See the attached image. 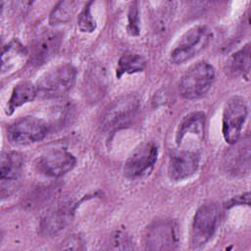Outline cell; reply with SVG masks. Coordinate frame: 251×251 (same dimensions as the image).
I'll list each match as a JSON object with an SVG mask.
<instances>
[{"instance_id": "cell-1", "label": "cell", "mask_w": 251, "mask_h": 251, "mask_svg": "<svg viewBox=\"0 0 251 251\" xmlns=\"http://www.w3.org/2000/svg\"><path fill=\"white\" fill-rule=\"evenodd\" d=\"M215 69L206 61H201L190 67L181 76L178 89L180 95L188 100L205 96L215 80Z\"/></svg>"}, {"instance_id": "cell-9", "label": "cell", "mask_w": 251, "mask_h": 251, "mask_svg": "<svg viewBox=\"0 0 251 251\" xmlns=\"http://www.w3.org/2000/svg\"><path fill=\"white\" fill-rule=\"evenodd\" d=\"M158 157V146L150 141L141 144L125 163V176L130 179L143 177L150 174Z\"/></svg>"}, {"instance_id": "cell-11", "label": "cell", "mask_w": 251, "mask_h": 251, "mask_svg": "<svg viewBox=\"0 0 251 251\" xmlns=\"http://www.w3.org/2000/svg\"><path fill=\"white\" fill-rule=\"evenodd\" d=\"M62 34L58 30H45L32 42L29 59L33 66L39 67L50 61L60 49Z\"/></svg>"}, {"instance_id": "cell-25", "label": "cell", "mask_w": 251, "mask_h": 251, "mask_svg": "<svg viewBox=\"0 0 251 251\" xmlns=\"http://www.w3.org/2000/svg\"><path fill=\"white\" fill-rule=\"evenodd\" d=\"M83 242H82L81 238L79 236L74 234L65 240L62 248H64V249H80L81 248L80 245Z\"/></svg>"}, {"instance_id": "cell-6", "label": "cell", "mask_w": 251, "mask_h": 251, "mask_svg": "<svg viewBox=\"0 0 251 251\" xmlns=\"http://www.w3.org/2000/svg\"><path fill=\"white\" fill-rule=\"evenodd\" d=\"M145 248L148 250H173L179 242L176 223L169 219H159L149 224L143 235Z\"/></svg>"}, {"instance_id": "cell-15", "label": "cell", "mask_w": 251, "mask_h": 251, "mask_svg": "<svg viewBox=\"0 0 251 251\" xmlns=\"http://www.w3.org/2000/svg\"><path fill=\"white\" fill-rule=\"evenodd\" d=\"M200 156L194 150L175 152L169 162V176L172 180L179 181L193 176L199 167Z\"/></svg>"}, {"instance_id": "cell-14", "label": "cell", "mask_w": 251, "mask_h": 251, "mask_svg": "<svg viewBox=\"0 0 251 251\" xmlns=\"http://www.w3.org/2000/svg\"><path fill=\"white\" fill-rule=\"evenodd\" d=\"M225 156L226 171L232 176H244L250 172V137L237 140Z\"/></svg>"}, {"instance_id": "cell-16", "label": "cell", "mask_w": 251, "mask_h": 251, "mask_svg": "<svg viewBox=\"0 0 251 251\" xmlns=\"http://www.w3.org/2000/svg\"><path fill=\"white\" fill-rule=\"evenodd\" d=\"M27 49L17 38L4 45L1 53V75H10L21 69L28 57Z\"/></svg>"}, {"instance_id": "cell-5", "label": "cell", "mask_w": 251, "mask_h": 251, "mask_svg": "<svg viewBox=\"0 0 251 251\" xmlns=\"http://www.w3.org/2000/svg\"><path fill=\"white\" fill-rule=\"evenodd\" d=\"M221 208L217 203H205L196 211L191 227L193 248L204 246L215 234L221 221Z\"/></svg>"}, {"instance_id": "cell-24", "label": "cell", "mask_w": 251, "mask_h": 251, "mask_svg": "<svg viewBox=\"0 0 251 251\" xmlns=\"http://www.w3.org/2000/svg\"><path fill=\"white\" fill-rule=\"evenodd\" d=\"M131 241L128 235L123 231H116L110 237L109 248L111 249H131Z\"/></svg>"}, {"instance_id": "cell-12", "label": "cell", "mask_w": 251, "mask_h": 251, "mask_svg": "<svg viewBox=\"0 0 251 251\" xmlns=\"http://www.w3.org/2000/svg\"><path fill=\"white\" fill-rule=\"evenodd\" d=\"M75 207L72 202H64L50 209L40 222V232L45 236H56L63 232L73 221Z\"/></svg>"}, {"instance_id": "cell-13", "label": "cell", "mask_w": 251, "mask_h": 251, "mask_svg": "<svg viewBox=\"0 0 251 251\" xmlns=\"http://www.w3.org/2000/svg\"><path fill=\"white\" fill-rule=\"evenodd\" d=\"M24 169V158L19 152H5L1 155L0 180L1 195H9L19 181Z\"/></svg>"}, {"instance_id": "cell-4", "label": "cell", "mask_w": 251, "mask_h": 251, "mask_svg": "<svg viewBox=\"0 0 251 251\" xmlns=\"http://www.w3.org/2000/svg\"><path fill=\"white\" fill-rule=\"evenodd\" d=\"M211 37V29L207 25H199L191 27L182 35L171 52V63L179 65L189 61L207 47Z\"/></svg>"}, {"instance_id": "cell-2", "label": "cell", "mask_w": 251, "mask_h": 251, "mask_svg": "<svg viewBox=\"0 0 251 251\" xmlns=\"http://www.w3.org/2000/svg\"><path fill=\"white\" fill-rule=\"evenodd\" d=\"M76 70L72 64L59 65L45 73L37 81V96L45 99L66 94L75 84Z\"/></svg>"}, {"instance_id": "cell-3", "label": "cell", "mask_w": 251, "mask_h": 251, "mask_svg": "<svg viewBox=\"0 0 251 251\" xmlns=\"http://www.w3.org/2000/svg\"><path fill=\"white\" fill-rule=\"evenodd\" d=\"M135 94H126L113 101L101 116V127L106 132H115L131 123L139 109Z\"/></svg>"}, {"instance_id": "cell-17", "label": "cell", "mask_w": 251, "mask_h": 251, "mask_svg": "<svg viewBox=\"0 0 251 251\" xmlns=\"http://www.w3.org/2000/svg\"><path fill=\"white\" fill-rule=\"evenodd\" d=\"M206 117L203 112H193L186 115L178 125L176 141L177 145H180L187 134L195 135L200 139L204 136Z\"/></svg>"}, {"instance_id": "cell-7", "label": "cell", "mask_w": 251, "mask_h": 251, "mask_svg": "<svg viewBox=\"0 0 251 251\" xmlns=\"http://www.w3.org/2000/svg\"><path fill=\"white\" fill-rule=\"evenodd\" d=\"M248 108L242 96H231L225 104L223 112L222 131L226 143L233 144L240 139Z\"/></svg>"}, {"instance_id": "cell-21", "label": "cell", "mask_w": 251, "mask_h": 251, "mask_svg": "<svg viewBox=\"0 0 251 251\" xmlns=\"http://www.w3.org/2000/svg\"><path fill=\"white\" fill-rule=\"evenodd\" d=\"M79 3L77 1H60L54 6L49 16V24L57 25L68 23L75 13Z\"/></svg>"}, {"instance_id": "cell-8", "label": "cell", "mask_w": 251, "mask_h": 251, "mask_svg": "<svg viewBox=\"0 0 251 251\" xmlns=\"http://www.w3.org/2000/svg\"><path fill=\"white\" fill-rule=\"evenodd\" d=\"M48 131L49 126L44 120L27 116L11 124L7 129V135L14 144L26 145L41 141Z\"/></svg>"}, {"instance_id": "cell-10", "label": "cell", "mask_w": 251, "mask_h": 251, "mask_svg": "<svg viewBox=\"0 0 251 251\" xmlns=\"http://www.w3.org/2000/svg\"><path fill=\"white\" fill-rule=\"evenodd\" d=\"M75 157L65 149H51L41 154L35 167L39 173L51 177H59L69 173L75 165Z\"/></svg>"}, {"instance_id": "cell-19", "label": "cell", "mask_w": 251, "mask_h": 251, "mask_svg": "<svg viewBox=\"0 0 251 251\" xmlns=\"http://www.w3.org/2000/svg\"><path fill=\"white\" fill-rule=\"evenodd\" d=\"M227 72L235 76L241 75L248 77L250 72V43L244 45L241 49L233 53L227 63Z\"/></svg>"}, {"instance_id": "cell-22", "label": "cell", "mask_w": 251, "mask_h": 251, "mask_svg": "<svg viewBox=\"0 0 251 251\" xmlns=\"http://www.w3.org/2000/svg\"><path fill=\"white\" fill-rule=\"evenodd\" d=\"M93 2H87L77 17V25L82 32H92L96 28V22L91 15V5Z\"/></svg>"}, {"instance_id": "cell-26", "label": "cell", "mask_w": 251, "mask_h": 251, "mask_svg": "<svg viewBox=\"0 0 251 251\" xmlns=\"http://www.w3.org/2000/svg\"><path fill=\"white\" fill-rule=\"evenodd\" d=\"M244 203L246 205H249V193H245L241 196H237L236 198H233L229 202L228 206H231V205H234V204H244Z\"/></svg>"}, {"instance_id": "cell-20", "label": "cell", "mask_w": 251, "mask_h": 251, "mask_svg": "<svg viewBox=\"0 0 251 251\" xmlns=\"http://www.w3.org/2000/svg\"><path fill=\"white\" fill-rule=\"evenodd\" d=\"M145 67L146 61L141 55L132 52H126L119 60L117 76L121 77L125 74H134L142 72Z\"/></svg>"}, {"instance_id": "cell-18", "label": "cell", "mask_w": 251, "mask_h": 251, "mask_svg": "<svg viewBox=\"0 0 251 251\" xmlns=\"http://www.w3.org/2000/svg\"><path fill=\"white\" fill-rule=\"evenodd\" d=\"M36 96L37 90L35 84L30 81H22L18 83L13 88L11 97L7 103L6 114L12 115L17 108L33 101Z\"/></svg>"}, {"instance_id": "cell-23", "label": "cell", "mask_w": 251, "mask_h": 251, "mask_svg": "<svg viewBox=\"0 0 251 251\" xmlns=\"http://www.w3.org/2000/svg\"><path fill=\"white\" fill-rule=\"evenodd\" d=\"M127 32L130 35H138L139 28V16H138V7L137 2H132L129 6V10L127 13Z\"/></svg>"}]
</instances>
